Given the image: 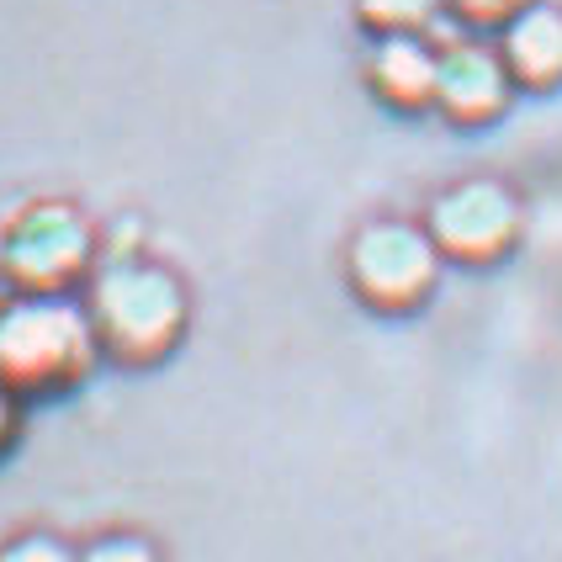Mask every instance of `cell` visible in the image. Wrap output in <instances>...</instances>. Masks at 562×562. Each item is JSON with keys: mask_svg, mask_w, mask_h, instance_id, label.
Listing matches in <instances>:
<instances>
[{"mask_svg": "<svg viewBox=\"0 0 562 562\" xmlns=\"http://www.w3.org/2000/svg\"><path fill=\"white\" fill-rule=\"evenodd\" d=\"M101 345L80 297H22L0 303V387L16 404H48L91 382Z\"/></svg>", "mask_w": 562, "mask_h": 562, "instance_id": "7a4b0ae2", "label": "cell"}, {"mask_svg": "<svg viewBox=\"0 0 562 562\" xmlns=\"http://www.w3.org/2000/svg\"><path fill=\"white\" fill-rule=\"evenodd\" d=\"M101 266V234L75 202H27L0 228V281L22 297H75Z\"/></svg>", "mask_w": 562, "mask_h": 562, "instance_id": "3957f363", "label": "cell"}, {"mask_svg": "<svg viewBox=\"0 0 562 562\" xmlns=\"http://www.w3.org/2000/svg\"><path fill=\"white\" fill-rule=\"evenodd\" d=\"M440 11L446 0H356V22L372 37H425Z\"/></svg>", "mask_w": 562, "mask_h": 562, "instance_id": "9c48e42d", "label": "cell"}, {"mask_svg": "<svg viewBox=\"0 0 562 562\" xmlns=\"http://www.w3.org/2000/svg\"><path fill=\"white\" fill-rule=\"evenodd\" d=\"M16 436H22V404L0 387V457L16 446Z\"/></svg>", "mask_w": 562, "mask_h": 562, "instance_id": "4fadbf2b", "label": "cell"}, {"mask_svg": "<svg viewBox=\"0 0 562 562\" xmlns=\"http://www.w3.org/2000/svg\"><path fill=\"white\" fill-rule=\"evenodd\" d=\"M520 202L499 181H457L430 202L425 234L451 266H494L520 245Z\"/></svg>", "mask_w": 562, "mask_h": 562, "instance_id": "5b68a950", "label": "cell"}, {"mask_svg": "<svg viewBox=\"0 0 562 562\" xmlns=\"http://www.w3.org/2000/svg\"><path fill=\"white\" fill-rule=\"evenodd\" d=\"M440 250L419 223H367L345 250V281L372 313H414L440 281Z\"/></svg>", "mask_w": 562, "mask_h": 562, "instance_id": "277c9868", "label": "cell"}, {"mask_svg": "<svg viewBox=\"0 0 562 562\" xmlns=\"http://www.w3.org/2000/svg\"><path fill=\"white\" fill-rule=\"evenodd\" d=\"M499 59L520 91H552L562 86V11L531 0L520 16L499 27Z\"/></svg>", "mask_w": 562, "mask_h": 562, "instance_id": "ba28073f", "label": "cell"}, {"mask_svg": "<svg viewBox=\"0 0 562 562\" xmlns=\"http://www.w3.org/2000/svg\"><path fill=\"white\" fill-rule=\"evenodd\" d=\"M436 69L440 48L425 37H376L367 59V86L393 112H430L436 106Z\"/></svg>", "mask_w": 562, "mask_h": 562, "instance_id": "52a82bcc", "label": "cell"}, {"mask_svg": "<svg viewBox=\"0 0 562 562\" xmlns=\"http://www.w3.org/2000/svg\"><path fill=\"white\" fill-rule=\"evenodd\" d=\"M75 562H165L159 547L149 536L138 531H112V536H95L86 547H75Z\"/></svg>", "mask_w": 562, "mask_h": 562, "instance_id": "30bf717a", "label": "cell"}, {"mask_svg": "<svg viewBox=\"0 0 562 562\" xmlns=\"http://www.w3.org/2000/svg\"><path fill=\"white\" fill-rule=\"evenodd\" d=\"M509 95H515V80H509V69H504L499 48H488V43H451V48H440V69H436V112L446 123L457 127H488L504 117V106H509Z\"/></svg>", "mask_w": 562, "mask_h": 562, "instance_id": "8992f818", "label": "cell"}, {"mask_svg": "<svg viewBox=\"0 0 562 562\" xmlns=\"http://www.w3.org/2000/svg\"><path fill=\"white\" fill-rule=\"evenodd\" d=\"M531 0H446V11L462 27H504L509 16H520Z\"/></svg>", "mask_w": 562, "mask_h": 562, "instance_id": "7c38bea8", "label": "cell"}, {"mask_svg": "<svg viewBox=\"0 0 562 562\" xmlns=\"http://www.w3.org/2000/svg\"><path fill=\"white\" fill-rule=\"evenodd\" d=\"M86 318L95 329L101 361L149 372L176 356L191 324V297L176 271L155 260H101L86 281Z\"/></svg>", "mask_w": 562, "mask_h": 562, "instance_id": "6da1fadb", "label": "cell"}, {"mask_svg": "<svg viewBox=\"0 0 562 562\" xmlns=\"http://www.w3.org/2000/svg\"><path fill=\"white\" fill-rule=\"evenodd\" d=\"M0 562H75V547L48 531H27L0 547Z\"/></svg>", "mask_w": 562, "mask_h": 562, "instance_id": "8fae6325", "label": "cell"}]
</instances>
